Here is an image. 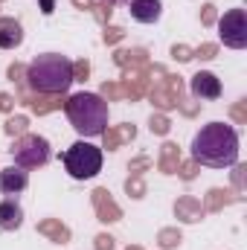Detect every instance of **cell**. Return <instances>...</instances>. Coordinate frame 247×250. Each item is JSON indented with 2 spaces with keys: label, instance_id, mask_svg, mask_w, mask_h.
Wrapping results in <instances>:
<instances>
[{
  "label": "cell",
  "instance_id": "83f0119b",
  "mask_svg": "<svg viewBox=\"0 0 247 250\" xmlns=\"http://www.w3.org/2000/svg\"><path fill=\"white\" fill-rule=\"evenodd\" d=\"M195 53V59H201V62H212L215 56H218V44H212V41H206V44H201L198 50H192Z\"/></svg>",
  "mask_w": 247,
  "mask_h": 250
},
{
  "label": "cell",
  "instance_id": "ee69618b",
  "mask_svg": "<svg viewBox=\"0 0 247 250\" xmlns=\"http://www.w3.org/2000/svg\"><path fill=\"white\" fill-rule=\"evenodd\" d=\"M0 3H3V0H0Z\"/></svg>",
  "mask_w": 247,
  "mask_h": 250
},
{
  "label": "cell",
  "instance_id": "d6a6232c",
  "mask_svg": "<svg viewBox=\"0 0 247 250\" xmlns=\"http://www.w3.org/2000/svg\"><path fill=\"white\" fill-rule=\"evenodd\" d=\"M172 59L181 62V64H186V62L195 59V53H192V47H186V44H175V47H172Z\"/></svg>",
  "mask_w": 247,
  "mask_h": 250
},
{
  "label": "cell",
  "instance_id": "3957f363",
  "mask_svg": "<svg viewBox=\"0 0 247 250\" xmlns=\"http://www.w3.org/2000/svg\"><path fill=\"white\" fill-rule=\"evenodd\" d=\"M64 111L82 137H102V131L108 128V102L99 93H73L70 99H64Z\"/></svg>",
  "mask_w": 247,
  "mask_h": 250
},
{
  "label": "cell",
  "instance_id": "f546056e",
  "mask_svg": "<svg viewBox=\"0 0 247 250\" xmlns=\"http://www.w3.org/2000/svg\"><path fill=\"white\" fill-rule=\"evenodd\" d=\"M9 79H12L18 87H23V84H26V64H21V62L9 64Z\"/></svg>",
  "mask_w": 247,
  "mask_h": 250
},
{
  "label": "cell",
  "instance_id": "484cf974",
  "mask_svg": "<svg viewBox=\"0 0 247 250\" xmlns=\"http://www.w3.org/2000/svg\"><path fill=\"white\" fill-rule=\"evenodd\" d=\"M90 12H93V18H96V23H102V26H108V23H111V15H114V6L102 0V3H93V9H90Z\"/></svg>",
  "mask_w": 247,
  "mask_h": 250
},
{
  "label": "cell",
  "instance_id": "d4e9b609",
  "mask_svg": "<svg viewBox=\"0 0 247 250\" xmlns=\"http://www.w3.org/2000/svg\"><path fill=\"white\" fill-rule=\"evenodd\" d=\"M123 146V137H120V128L114 125V128H105L102 131V148H108V151H117Z\"/></svg>",
  "mask_w": 247,
  "mask_h": 250
},
{
  "label": "cell",
  "instance_id": "74e56055",
  "mask_svg": "<svg viewBox=\"0 0 247 250\" xmlns=\"http://www.w3.org/2000/svg\"><path fill=\"white\" fill-rule=\"evenodd\" d=\"M15 111V96L12 93H0V114H12Z\"/></svg>",
  "mask_w": 247,
  "mask_h": 250
},
{
  "label": "cell",
  "instance_id": "60d3db41",
  "mask_svg": "<svg viewBox=\"0 0 247 250\" xmlns=\"http://www.w3.org/2000/svg\"><path fill=\"white\" fill-rule=\"evenodd\" d=\"M70 3H73V6H76V9H87V12H90V9H93V3H96V0H70Z\"/></svg>",
  "mask_w": 247,
  "mask_h": 250
},
{
  "label": "cell",
  "instance_id": "836d02e7",
  "mask_svg": "<svg viewBox=\"0 0 247 250\" xmlns=\"http://www.w3.org/2000/svg\"><path fill=\"white\" fill-rule=\"evenodd\" d=\"M215 21H218V9H215L212 3H204V6H201V23H204V26H212Z\"/></svg>",
  "mask_w": 247,
  "mask_h": 250
},
{
  "label": "cell",
  "instance_id": "30bf717a",
  "mask_svg": "<svg viewBox=\"0 0 247 250\" xmlns=\"http://www.w3.org/2000/svg\"><path fill=\"white\" fill-rule=\"evenodd\" d=\"M21 105H26L32 114L44 117V114L62 111L64 99H62V96H50V93H21Z\"/></svg>",
  "mask_w": 247,
  "mask_h": 250
},
{
  "label": "cell",
  "instance_id": "e575fe53",
  "mask_svg": "<svg viewBox=\"0 0 247 250\" xmlns=\"http://www.w3.org/2000/svg\"><path fill=\"white\" fill-rule=\"evenodd\" d=\"M245 175H247V166H242V163H236V169H233V189L236 192H245Z\"/></svg>",
  "mask_w": 247,
  "mask_h": 250
},
{
  "label": "cell",
  "instance_id": "52a82bcc",
  "mask_svg": "<svg viewBox=\"0 0 247 250\" xmlns=\"http://www.w3.org/2000/svg\"><path fill=\"white\" fill-rule=\"evenodd\" d=\"M215 23H218V35H221L224 47H230V50H245L247 47V15H245V9H230V12H224V18L215 21Z\"/></svg>",
  "mask_w": 247,
  "mask_h": 250
},
{
  "label": "cell",
  "instance_id": "5bb4252c",
  "mask_svg": "<svg viewBox=\"0 0 247 250\" xmlns=\"http://www.w3.org/2000/svg\"><path fill=\"white\" fill-rule=\"evenodd\" d=\"M128 3H131V18L140 23H157L163 15L160 0H128Z\"/></svg>",
  "mask_w": 247,
  "mask_h": 250
},
{
  "label": "cell",
  "instance_id": "4fadbf2b",
  "mask_svg": "<svg viewBox=\"0 0 247 250\" xmlns=\"http://www.w3.org/2000/svg\"><path fill=\"white\" fill-rule=\"evenodd\" d=\"M21 224H23V209H21V204H18L15 198L0 201V230L15 233V230H21Z\"/></svg>",
  "mask_w": 247,
  "mask_h": 250
},
{
  "label": "cell",
  "instance_id": "7402d4cb",
  "mask_svg": "<svg viewBox=\"0 0 247 250\" xmlns=\"http://www.w3.org/2000/svg\"><path fill=\"white\" fill-rule=\"evenodd\" d=\"M125 192H128V198H134V201H140V198H145V181H143V175H128V181H125Z\"/></svg>",
  "mask_w": 247,
  "mask_h": 250
},
{
  "label": "cell",
  "instance_id": "e0dca14e",
  "mask_svg": "<svg viewBox=\"0 0 247 250\" xmlns=\"http://www.w3.org/2000/svg\"><path fill=\"white\" fill-rule=\"evenodd\" d=\"M38 233H41V236H47V239H50V242H56V245H67V242L73 239L70 227L64 224L62 218H44V221H38Z\"/></svg>",
  "mask_w": 247,
  "mask_h": 250
},
{
  "label": "cell",
  "instance_id": "44dd1931",
  "mask_svg": "<svg viewBox=\"0 0 247 250\" xmlns=\"http://www.w3.org/2000/svg\"><path fill=\"white\" fill-rule=\"evenodd\" d=\"M3 131L9 134V137H23V134H29V120L23 117V114H18V117H9L6 123H3Z\"/></svg>",
  "mask_w": 247,
  "mask_h": 250
},
{
  "label": "cell",
  "instance_id": "ab89813d",
  "mask_svg": "<svg viewBox=\"0 0 247 250\" xmlns=\"http://www.w3.org/2000/svg\"><path fill=\"white\" fill-rule=\"evenodd\" d=\"M41 12L44 15H53L56 12V0H41Z\"/></svg>",
  "mask_w": 247,
  "mask_h": 250
},
{
  "label": "cell",
  "instance_id": "7bdbcfd3",
  "mask_svg": "<svg viewBox=\"0 0 247 250\" xmlns=\"http://www.w3.org/2000/svg\"><path fill=\"white\" fill-rule=\"evenodd\" d=\"M105 3H111V6H114V3H128V0H105Z\"/></svg>",
  "mask_w": 247,
  "mask_h": 250
},
{
  "label": "cell",
  "instance_id": "ffe728a7",
  "mask_svg": "<svg viewBox=\"0 0 247 250\" xmlns=\"http://www.w3.org/2000/svg\"><path fill=\"white\" fill-rule=\"evenodd\" d=\"M181 242H184V236H181L178 227H160V233H157V245H160L163 250L181 248Z\"/></svg>",
  "mask_w": 247,
  "mask_h": 250
},
{
  "label": "cell",
  "instance_id": "b9f144b4",
  "mask_svg": "<svg viewBox=\"0 0 247 250\" xmlns=\"http://www.w3.org/2000/svg\"><path fill=\"white\" fill-rule=\"evenodd\" d=\"M125 250H143V248H140V245H128Z\"/></svg>",
  "mask_w": 247,
  "mask_h": 250
},
{
  "label": "cell",
  "instance_id": "4dcf8cb0",
  "mask_svg": "<svg viewBox=\"0 0 247 250\" xmlns=\"http://www.w3.org/2000/svg\"><path fill=\"white\" fill-rule=\"evenodd\" d=\"M87 76H90V62L87 59L73 62V82H87Z\"/></svg>",
  "mask_w": 247,
  "mask_h": 250
},
{
  "label": "cell",
  "instance_id": "7c38bea8",
  "mask_svg": "<svg viewBox=\"0 0 247 250\" xmlns=\"http://www.w3.org/2000/svg\"><path fill=\"white\" fill-rule=\"evenodd\" d=\"M175 218L181 224H198L204 218V204L195 198V195H181L175 201Z\"/></svg>",
  "mask_w": 247,
  "mask_h": 250
},
{
  "label": "cell",
  "instance_id": "ac0fdd59",
  "mask_svg": "<svg viewBox=\"0 0 247 250\" xmlns=\"http://www.w3.org/2000/svg\"><path fill=\"white\" fill-rule=\"evenodd\" d=\"M233 201H242V195H233L230 189H209L206 192V198H204V212H221L227 204H233Z\"/></svg>",
  "mask_w": 247,
  "mask_h": 250
},
{
  "label": "cell",
  "instance_id": "9c48e42d",
  "mask_svg": "<svg viewBox=\"0 0 247 250\" xmlns=\"http://www.w3.org/2000/svg\"><path fill=\"white\" fill-rule=\"evenodd\" d=\"M189 90H192L195 99H218L221 96V79L215 73H209V70H201V73L192 76Z\"/></svg>",
  "mask_w": 247,
  "mask_h": 250
},
{
  "label": "cell",
  "instance_id": "d6986e66",
  "mask_svg": "<svg viewBox=\"0 0 247 250\" xmlns=\"http://www.w3.org/2000/svg\"><path fill=\"white\" fill-rule=\"evenodd\" d=\"M178 166H181V148H178V143H163V146H160L157 169H160L163 175H175Z\"/></svg>",
  "mask_w": 247,
  "mask_h": 250
},
{
  "label": "cell",
  "instance_id": "8d00e7d4",
  "mask_svg": "<svg viewBox=\"0 0 247 250\" xmlns=\"http://www.w3.org/2000/svg\"><path fill=\"white\" fill-rule=\"evenodd\" d=\"M230 114H233V120L236 123H247V102L242 99V102H236L233 108H230Z\"/></svg>",
  "mask_w": 247,
  "mask_h": 250
},
{
  "label": "cell",
  "instance_id": "603a6c76",
  "mask_svg": "<svg viewBox=\"0 0 247 250\" xmlns=\"http://www.w3.org/2000/svg\"><path fill=\"white\" fill-rule=\"evenodd\" d=\"M148 131L151 134H157V137H166L169 131H172V120L166 117V114H151V120H148Z\"/></svg>",
  "mask_w": 247,
  "mask_h": 250
},
{
  "label": "cell",
  "instance_id": "f35d334b",
  "mask_svg": "<svg viewBox=\"0 0 247 250\" xmlns=\"http://www.w3.org/2000/svg\"><path fill=\"white\" fill-rule=\"evenodd\" d=\"M117 128H120V137H123V143H131V140L137 137V128H134V125L123 123V125H117Z\"/></svg>",
  "mask_w": 247,
  "mask_h": 250
},
{
  "label": "cell",
  "instance_id": "6da1fadb",
  "mask_svg": "<svg viewBox=\"0 0 247 250\" xmlns=\"http://www.w3.org/2000/svg\"><path fill=\"white\" fill-rule=\"evenodd\" d=\"M192 160L209 169H227L239 163V134L227 123H206L192 137Z\"/></svg>",
  "mask_w": 247,
  "mask_h": 250
},
{
  "label": "cell",
  "instance_id": "8992f818",
  "mask_svg": "<svg viewBox=\"0 0 247 250\" xmlns=\"http://www.w3.org/2000/svg\"><path fill=\"white\" fill-rule=\"evenodd\" d=\"M148 99H151V105H154L160 114L175 111V108L181 105V99H184V79L175 76V73H163L160 79H151V84H148Z\"/></svg>",
  "mask_w": 247,
  "mask_h": 250
},
{
  "label": "cell",
  "instance_id": "5b68a950",
  "mask_svg": "<svg viewBox=\"0 0 247 250\" xmlns=\"http://www.w3.org/2000/svg\"><path fill=\"white\" fill-rule=\"evenodd\" d=\"M9 151L15 157V166H21V169H38L53 154L50 151V140L41 137V134H23V137H18Z\"/></svg>",
  "mask_w": 247,
  "mask_h": 250
},
{
  "label": "cell",
  "instance_id": "ba28073f",
  "mask_svg": "<svg viewBox=\"0 0 247 250\" xmlns=\"http://www.w3.org/2000/svg\"><path fill=\"white\" fill-rule=\"evenodd\" d=\"M90 204H93L96 218H99L102 224H114V221H120V218H123L120 204L111 198V192H108L105 187H96L93 192H90Z\"/></svg>",
  "mask_w": 247,
  "mask_h": 250
},
{
  "label": "cell",
  "instance_id": "9a60e30c",
  "mask_svg": "<svg viewBox=\"0 0 247 250\" xmlns=\"http://www.w3.org/2000/svg\"><path fill=\"white\" fill-rule=\"evenodd\" d=\"M23 44V26L15 18H0V50H18Z\"/></svg>",
  "mask_w": 247,
  "mask_h": 250
},
{
  "label": "cell",
  "instance_id": "f1b7e54d",
  "mask_svg": "<svg viewBox=\"0 0 247 250\" xmlns=\"http://www.w3.org/2000/svg\"><path fill=\"white\" fill-rule=\"evenodd\" d=\"M175 175H181V181H195L198 178V163L195 160H181V166H178Z\"/></svg>",
  "mask_w": 247,
  "mask_h": 250
},
{
  "label": "cell",
  "instance_id": "4316f807",
  "mask_svg": "<svg viewBox=\"0 0 247 250\" xmlns=\"http://www.w3.org/2000/svg\"><path fill=\"white\" fill-rule=\"evenodd\" d=\"M123 38H125V29H123V26H111V23H108V26H105V32H102V41H105L108 47L120 44Z\"/></svg>",
  "mask_w": 247,
  "mask_h": 250
},
{
  "label": "cell",
  "instance_id": "cb8c5ba5",
  "mask_svg": "<svg viewBox=\"0 0 247 250\" xmlns=\"http://www.w3.org/2000/svg\"><path fill=\"white\" fill-rule=\"evenodd\" d=\"M99 96H102L105 102H117V99H125L123 84H120V82H105V84L99 87Z\"/></svg>",
  "mask_w": 247,
  "mask_h": 250
},
{
  "label": "cell",
  "instance_id": "2e32d148",
  "mask_svg": "<svg viewBox=\"0 0 247 250\" xmlns=\"http://www.w3.org/2000/svg\"><path fill=\"white\" fill-rule=\"evenodd\" d=\"M114 64L123 70H145L148 67V50L143 47H131V50H117L114 53Z\"/></svg>",
  "mask_w": 247,
  "mask_h": 250
},
{
  "label": "cell",
  "instance_id": "1f68e13d",
  "mask_svg": "<svg viewBox=\"0 0 247 250\" xmlns=\"http://www.w3.org/2000/svg\"><path fill=\"white\" fill-rule=\"evenodd\" d=\"M145 169H151V157H145V154H140V157H134V160L128 163V172H131V175H143Z\"/></svg>",
  "mask_w": 247,
  "mask_h": 250
},
{
  "label": "cell",
  "instance_id": "7a4b0ae2",
  "mask_svg": "<svg viewBox=\"0 0 247 250\" xmlns=\"http://www.w3.org/2000/svg\"><path fill=\"white\" fill-rule=\"evenodd\" d=\"M26 84L32 87V93L64 96L73 84V62L59 53H44L26 64Z\"/></svg>",
  "mask_w": 247,
  "mask_h": 250
},
{
  "label": "cell",
  "instance_id": "8fae6325",
  "mask_svg": "<svg viewBox=\"0 0 247 250\" xmlns=\"http://www.w3.org/2000/svg\"><path fill=\"white\" fill-rule=\"evenodd\" d=\"M26 187H29L26 169H21V166H6V169H0V192H3V195H18V192H23Z\"/></svg>",
  "mask_w": 247,
  "mask_h": 250
},
{
  "label": "cell",
  "instance_id": "d590c367",
  "mask_svg": "<svg viewBox=\"0 0 247 250\" xmlns=\"http://www.w3.org/2000/svg\"><path fill=\"white\" fill-rule=\"evenodd\" d=\"M93 248H96V250H114L117 245H114V236H108V233H99V236L93 239Z\"/></svg>",
  "mask_w": 247,
  "mask_h": 250
},
{
  "label": "cell",
  "instance_id": "277c9868",
  "mask_svg": "<svg viewBox=\"0 0 247 250\" xmlns=\"http://www.w3.org/2000/svg\"><path fill=\"white\" fill-rule=\"evenodd\" d=\"M64 169L70 172V178L76 181H90L102 172V148L93 146V143H73L67 151H64Z\"/></svg>",
  "mask_w": 247,
  "mask_h": 250
}]
</instances>
